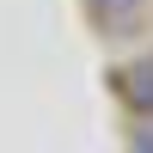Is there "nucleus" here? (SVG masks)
Instances as JSON below:
<instances>
[{
	"label": "nucleus",
	"instance_id": "f03ea898",
	"mask_svg": "<svg viewBox=\"0 0 153 153\" xmlns=\"http://www.w3.org/2000/svg\"><path fill=\"white\" fill-rule=\"evenodd\" d=\"M123 98H129L135 110H153V55H147V61H135V68L123 74Z\"/></svg>",
	"mask_w": 153,
	"mask_h": 153
},
{
	"label": "nucleus",
	"instance_id": "f257e3e1",
	"mask_svg": "<svg viewBox=\"0 0 153 153\" xmlns=\"http://www.w3.org/2000/svg\"><path fill=\"white\" fill-rule=\"evenodd\" d=\"M92 6V19L104 25V37H123L129 25H141V12L153 6V0H86Z\"/></svg>",
	"mask_w": 153,
	"mask_h": 153
},
{
	"label": "nucleus",
	"instance_id": "7ed1b4c3",
	"mask_svg": "<svg viewBox=\"0 0 153 153\" xmlns=\"http://www.w3.org/2000/svg\"><path fill=\"white\" fill-rule=\"evenodd\" d=\"M129 147H141V153H153V135H141V129H135V135H129Z\"/></svg>",
	"mask_w": 153,
	"mask_h": 153
}]
</instances>
